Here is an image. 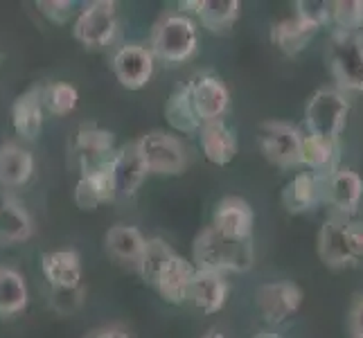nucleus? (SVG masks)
I'll use <instances>...</instances> for the list:
<instances>
[{
  "label": "nucleus",
  "mask_w": 363,
  "mask_h": 338,
  "mask_svg": "<svg viewBox=\"0 0 363 338\" xmlns=\"http://www.w3.org/2000/svg\"><path fill=\"white\" fill-rule=\"evenodd\" d=\"M84 338H131V336L122 327H118V325H104V327L91 329Z\"/></svg>",
  "instance_id": "obj_38"
},
{
  "label": "nucleus",
  "mask_w": 363,
  "mask_h": 338,
  "mask_svg": "<svg viewBox=\"0 0 363 338\" xmlns=\"http://www.w3.org/2000/svg\"><path fill=\"white\" fill-rule=\"evenodd\" d=\"M255 303L259 314L271 325H282L289 320L303 305V291L294 282H271L257 289Z\"/></svg>",
  "instance_id": "obj_10"
},
{
  "label": "nucleus",
  "mask_w": 363,
  "mask_h": 338,
  "mask_svg": "<svg viewBox=\"0 0 363 338\" xmlns=\"http://www.w3.org/2000/svg\"><path fill=\"white\" fill-rule=\"evenodd\" d=\"M154 55L152 50L138 43L122 45L113 55V72L118 81L129 91H140L149 84L154 74Z\"/></svg>",
  "instance_id": "obj_12"
},
{
  "label": "nucleus",
  "mask_w": 363,
  "mask_h": 338,
  "mask_svg": "<svg viewBox=\"0 0 363 338\" xmlns=\"http://www.w3.org/2000/svg\"><path fill=\"white\" fill-rule=\"evenodd\" d=\"M332 25L339 32L359 34L363 28V0H336Z\"/></svg>",
  "instance_id": "obj_33"
},
{
  "label": "nucleus",
  "mask_w": 363,
  "mask_h": 338,
  "mask_svg": "<svg viewBox=\"0 0 363 338\" xmlns=\"http://www.w3.org/2000/svg\"><path fill=\"white\" fill-rule=\"evenodd\" d=\"M118 5L111 0H95L89 3L79 16L74 18L72 34L84 47L89 50H102L111 45L118 36Z\"/></svg>",
  "instance_id": "obj_5"
},
{
  "label": "nucleus",
  "mask_w": 363,
  "mask_h": 338,
  "mask_svg": "<svg viewBox=\"0 0 363 338\" xmlns=\"http://www.w3.org/2000/svg\"><path fill=\"white\" fill-rule=\"evenodd\" d=\"M303 165L318 176H328L334 169H339V142L328 140L314 133L303 135Z\"/></svg>",
  "instance_id": "obj_28"
},
{
  "label": "nucleus",
  "mask_w": 363,
  "mask_h": 338,
  "mask_svg": "<svg viewBox=\"0 0 363 338\" xmlns=\"http://www.w3.org/2000/svg\"><path fill=\"white\" fill-rule=\"evenodd\" d=\"M363 179L354 169L339 167L328 176H323V203H328L332 215L352 219L361 208Z\"/></svg>",
  "instance_id": "obj_8"
},
{
  "label": "nucleus",
  "mask_w": 363,
  "mask_h": 338,
  "mask_svg": "<svg viewBox=\"0 0 363 338\" xmlns=\"http://www.w3.org/2000/svg\"><path fill=\"white\" fill-rule=\"evenodd\" d=\"M116 198H118V183H116L113 167H111V160L89 171H82L77 187H74V203L82 210H95L104 203L116 201Z\"/></svg>",
  "instance_id": "obj_13"
},
{
  "label": "nucleus",
  "mask_w": 363,
  "mask_h": 338,
  "mask_svg": "<svg viewBox=\"0 0 363 338\" xmlns=\"http://www.w3.org/2000/svg\"><path fill=\"white\" fill-rule=\"evenodd\" d=\"M43 86H32L11 106V124L21 140L34 142L43 127Z\"/></svg>",
  "instance_id": "obj_17"
},
{
  "label": "nucleus",
  "mask_w": 363,
  "mask_h": 338,
  "mask_svg": "<svg viewBox=\"0 0 363 338\" xmlns=\"http://www.w3.org/2000/svg\"><path fill=\"white\" fill-rule=\"evenodd\" d=\"M328 66L336 89L363 93V36L334 30L328 45Z\"/></svg>",
  "instance_id": "obj_3"
},
{
  "label": "nucleus",
  "mask_w": 363,
  "mask_h": 338,
  "mask_svg": "<svg viewBox=\"0 0 363 338\" xmlns=\"http://www.w3.org/2000/svg\"><path fill=\"white\" fill-rule=\"evenodd\" d=\"M41 95H43V106L52 113V116H70L79 102L77 89L66 81H52L43 86Z\"/></svg>",
  "instance_id": "obj_32"
},
{
  "label": "nucleus",
  "mask_w": 363,
  "mask_h": 338,
  "mask_svg": "<svg viewBox=\"0 0 363 338\" xmlns=\"http://www.w3.org/2000/svg\"><path fill=\"white\" fill-rule=\"evenodd\" d=\"M177 255L172 250V246L167 242H162V240H147V248H145V253H143V259H140V264H138V273H140V278L147 282V284H156L158 278H160V273L165 271V266L172 261V257Z\"/></svg>",
  "instance_id": "obj_31"
},
{
  "label": "nucleus",
  "mask_w": 363,
  "mask_h": 338,
  "mask_svg": "<svg viewBox=\"0 0 363 338\" xmlns=\"http://www.w3.org/2000/svg\"><path fill=\"white\" fill-rule=\"evenodd\" d=\"M192 257L196 269L203 271L246 273L255 264V244L253 240H230V237L217 232L212 225H206L194 240Z\"/></svg>",
  "instance_id": "obj_1"
},
{
  "label": "nucleus",
  "mask_w": 363,
  "mask_h": 338,
  "mask_svg": "<svg viewBox=\"0 0 363 338\" xmlns=\"http://www.w3.org/2000/svg\"><path fill=\"white\" fill-rule=\"evenodd\" d=\"M352 338H361V336H352Z\"/></svg>",
  "instance_id": "obj_42"
},
{
  "label": "nucleus",
  "mask_w": 363,
  "mask_h": 338,
  "mask_svg": "<svg viewBox=\"0 0 363 338\" xmlns=\"http://www.w3.org/2000/svg\"><path fill=\"white\" fill-rule=\"evenodd\" d=\"M199 142H201V152L212 165H228L237 156V137L233 129L223 120L208 122L199 131Z\"/></svg>",
  "instance_id": "obj_23"
},
{
  "label": "nucleus",
  "mask_w": 363,
  "mask_h": 338,
  "mask_svg": "<svg viewBox=\"0 0 363 338\" xmlns=\"http://www.w3.org/2000/svg\"><path fill=\"white\" fill-rule=\"evenodd\" d=\"M34 174V156L16 142L0 145V187H23Z\"/></svg>",
  "instance_id": "obj_25"
},
{
  "label": "nucleus",
  "mask_w": 363,
  "mask_h": 338,
  "mask_svg": "<svg viewBox=\"0 0 363 338\" xmlns=\"http://www.w3.org/2000/svg\"><path fill=\"white\" fill-rule=\"evenodd\" d=\"M165 118L169 122V127L181 131V133H199L201 131L203 122L194 108L190 86L187 84H181L179 89L169 95L167 104H165Z\"/></svg>",
  "instance_id": "obj_29"
},
{
  "label": "nucleus",
  "mask_w": 363,
  "mask_h": 338,
  "mask_svg": "<svg viewBox=\"0 0 363 338\" xmlns=\"http://www.w3.org/2000/svg\"><path fill=\"white\" fill-rule=\"evenodd\" d=\"M347 116H350V99L343 91L318 89L309 97L305 108L307 133L339 142V137L347 124Z\"/></svg>",
  "instance_id": "obj_4"
},
{
  "label": "nucleus",
  "mask_w": 363,
  "mask_h": 338,
  "mask_svg": "<svg viewBox=\"0 0 363 338\" xmlns=\"http://www.w3.org/2000/svg\"><path fill=\"white\" fill-rule=\"evenodd\" d=\"M36 9H39L48 21H52L57 25L68 23L72 16L70 0H39V3H36Z\"/></svg>",
  "instance_id": "obj_35"
},
{
  "label": "nucleus",
  "mask_w": 363,
  "mask_h": 338,
  "mask_svg": "<svg viewBox=\"0 0 363 338\" xmlns=\"http://www.w3.org/2000/svg\"><path fill=\"white\" fill-rule=\"evenodd\" d=\"M30 291L25 278L11 266H0V318H11L28 307Z\"/></svg>",
  "instance_id": "obj_30"
},
{
  "label": "nucleus",
  "mask_w": 363,
  "mask_h": 338,
  "mask_svg": "<svg viewBox=\"0 0 363 338\" xmlns=\"http://www.w3.org/2000/svg\"><path fill=\"white\" fill-rule=\"evenodd\" d=\"M0 64H3V57H0Z\"/></svg>",
  "instance_id": "obj_41"
},
{
  "label": "nucleus",
  "mask_w": 363,
  "mask_h": 338,
  "mask_svg": "<svg viewBox=\"0 0 363 338\" xmlns=\"http://www.w3.org/2000/svg\"><path fill=\"white\" fill-rule=\"evenodd\" d=\"M350 332H352V336L363 338V295H359L352 309H350Z\"/></svg>",
  "instance_id": "obj_37"
},
{
  "label": "nucleus",
  "mask_w": 363,
  "mask_h": 338,
  "mask_svg": "<svg viewBox=\"0 0 363 338\" xmlns=\"http://www.w3.org/2000/svg\"><path fill=\"white\" fill-rule=\"evenodd\" d=\"M352 219L332 215L323 221L318 232V255L325 266L330 269H350L357 264V255L347 240V225Z\"/></svg>",
  "instance_id": "obj_9"
},
{
  "label": "nucleus",
  "mask_w": 363,
  "mask_h": 338,
  "mask_svg": "<svg viewBox=\"0 0 363 338\" xmlns=\"http://www.w3.org/2000/svg\"><path fill=\"white\" fill-rule=\"evenodd\" d=\"M296 16L314 23L318 28H325V25H332L334 3H325V0H298Z\"/></svg>",
  "instance_id": "obj_34"
},
{
  "label": "nucleus",
  "mask_w": 363,
  "mask_h": 338,
  "mask_svg": "<svg viewBox=\"0 0 363 338\" xmlns=\"http://www.w3.org/2000/svg\"><path fill=\"white\" fill-rule=\"evenodd\" d=\"M140 158L147 165L149 174H162V176H174L181 174L187 165L185 147L177 135L165 131H149L135 140Z\"/></svg>",
  "instance_id": "obj_6"
},
{
  "label": "nucleus",
  "mask_w": 363,
  "mask_h": 338,
  "mask_svg": "<svg viewBox=\"0 0 363 338\" xmlns=\"http://www.w3.org/2000/svg\"><path fill=\"white\" fill-rule=\"evenodd\" d=\"M230 293V284L223 273L196 269L190 286V303L203 314H217L223 309Z\"/></svg>",
  "instance_id": "obj_18"
},
{
  "label": "nucleus",
  "mask_w": 363,
  "mask_h": 338,
  "mask_svg": "<svg viewBox=\"0 0 363 338\" xmlns=\"http://www.w3.org/2000/svg\"><path fill=\"white\" fill-rule=\"evenodd\" d=\"M318 32H320L318 25L300 16H294V18H284L273 25L271 41L278 45L286 57H296L316 39Z\"/></svg>",
  "instance_id": "obj_26"
},
{
  "label": "nucleus",
  "mask_w": 363,
  "mask_h": 338,
  "mask_svg": "<svg viewBox=\"0 0 363 338\" xmlns=\"http://www.w3.org/2000/svg\"><path fill=\"white\" fill-rule=\"evenodd\" d=\"M181 9H192L206 30L221 32L240 18L242 3L240 0H192V3H181Z\"/></svg>",
  "instance_id": "obj_27"
},
{
  "label": "nucleus",
  "mask_w": 363,
  "mask_h": 338,
  "mask_svg": "<svg viewBox=\"0 0 363 338\" xmlns=\"http://www.w3.org/2000/svg\"><path fill=\"white\" fill-rule=\"evenodd\" d=\"M201 338H226V336H223L221 332H217V329H210L208 334H203Z\"/></svg>",
  "instance_id": "obj_39"
},
{
  "label": "nucleus",
  "mask_w": 363,
  "mask_h": 338,
  "mask_svg": "<svg viewBox=\"0 0 363 338\" xmlns=\"http://www.w3.org/2000/svg\"><path fill=\"white\" fill-rule=\"evenodd\" d=\"M210 225L217 232L230 237V240L246 242V240H253L255 212L242 196H226L217 203Z\"/></svg>",
  "instance_id": "obj_14"
},
{
  "label": "nucleus",
  "mask_w": 363,
  "mask_h": 338,
  "mask_svg": "<svg viewBox=\"0 0 363 338\" xmlns=\"http://www.w3.org/2000/svg\"><path fill=\"white\" fill-rule=\"evenodd\" d=\"M41 269L52 291L82 289V257L77 250H50L41 257Z\"/></svg>",
  "instance_id": "obj_16"
},
{
  "label": "nucleus",
  "mask_w": 363,
  "mask_h": 338,
  "mask_svg": "<svg viewBox=\"0 0 363 338\" xmlns=\"http://www.w3.org/2000/svg\"><path fill=\"white\" fill-rule=\"evenodd\" d=\"M74 154H77L82 171H89L102 162H108L116 154V135L97 127V124H82L74 133Z\"/></svg>",
  "instance_id": "obj_15"
},
{
  "label": "nucleus",
  "mask_w": 363,
  "mask_h": 338,
  "mask_svg": "<svg viewBox=\"0 0 363 338\" xmlns=\"http://www.w3.org/2000/svg\"><path fill=\"white\" fill-rule=\"evenodd\" d=\"M104 246H106V253L113 259L138 269L147 248V237L138 228H133V225L118 223V225H111L106 230Z\"/></svg>",
  "instance_id": "obj_24"
},
{
  "label": "nucleus",
  "mask_w": 363,
  "mask_h": 338,
  "mask_svg": "<svg viewBox=\"0 0 363 338\" xmlns=\"http://www.w3.org/2000/svg\"><path fill=\"white\" fill-rule=\"evenodd\" d=\"M34 235V221L18 198L0 194V246L28 242Z\"/></svg>",
  "instance_id": "obj_22"
},
{
  "label": "nucleus",
  "mask_w": 363,
  "mask_h": 338,
  "mask_svg": "<svg viewBox=\"0 0 363 338\" xmlns=\"http://www.w3.org/2000/svg\"><path fill=\"white\" fill-rule=\"evenodd\" d=\"M323 203V179L314 171H300L284 185L282 190V205L291 215H303V212L314 210Z\"/></svg>",
  "instance_id": "obj_20"
},
{
  "label": "nucleus",
  "mask_w": 363,
  "mask_h": 338,
  "mask_svg": "<svg viewBox=\"0 0 363 338\" xmlns=\"http://www.w3.org/2000/svg\"><path fill=\"white\" fill-rule=\"evenodd\" d=\"M111 167H113V174H116L118 196H127V198L140 190V185L145 183L147 174H149L135 142L124 145L122 149H118V152L113 154V158H111Z\"/></svg>",
  "instance_id": "obj_21"
},
{
  "label": "nucleus",
  "mask_w": 363,
  "mask_h": 338,
  "mask_svg": "<svg viewBox=\"0 0 363 338\" xmlns=\"http://www.w3.org/2000/svg\"><path fill=\"white\" fill-rule=\"evenodd\" d=\"M303 135L294 124L271 120L259 127V149L273 165L298 167L303 165Z\"/></svg>",
  "instance_id": "obj_7"
},
{
  "label": "nucleus",
  "mask_w": 363,
  "mask_h": 338,
  "mask_svg": "<svg viewBox=\"0 0 363 338\" xmlns=\"http://www.w3.org/2000/svg\"><path fill=\"white\" fill-rule=\"evenodd\" d=\"M187 86H190L194 108L203 124L217 122L223 118V113L228 111V104H230V93L226 89V84H223L217 74L199 72L187 81Z\"/></svg>",
  "instance_id": "obj_11"
},
{
  "label": "nucleus",
  "mask_w": 363,
  "mask_h": 338,
  "mask_svg": "<svg viewBox=\"0 0 363 338\" xmlns=\"http://www.w3.org/2000/svg\"><path fill=\"white\" fill-rule=\"evenodd\" d=\"M347 240H350V246H352V250H354V255L361 259L363 257V221H350Z\"/></svg>",
  "instance_id": "obj_36"
},
{
  "label": "nucleus",
  "mask_w": 363,
  "mask_h": 338,
  "mask_svg": "<svg viewBox=\"0 0 363 338\" xmlns=\"http://www.w3.org/2000/svg\"><path fill=\"white\" fill-rule=\"evenodd\" d=\"M196 47V23L185 11H172V14L160 16V21L152 30V39H149V50H152L154 59L165 61L169 66L192 59Z\"/></svg>",
  "instance_id": "obj_2"
},
{
  "label": "nucleus",
  "mask_w": 363,
  "mask_h": 338,
  "mask_svg": "<svg viewBox=\"0 0 363 338\" xmlns=\"http://www.w3.org/2000/svg\"><path fill=\"white\" fill-rule=\"evenodd\" d=\"M194 273H196V266H192V261H187L185 257L177 253L165 266V271L160 273L154 289L160 293V298L165 300V303L183 305L190 300V286L194 280Z\"/></svg>",
  "instance_id": "obj_19"
},
{
  "label": "nucleus",
  "mask_w": 363,
  "mask_h": 338,
  "mask_svg": "<svg viewBox=\"0 0 363 338\" xmlns=\"http://www.w3.org/2000/svg\"><path fill=\"white\" fill-rule=\"evenodd\" d=\"M253 338H280L278 334H271V332H259L257 336H253Z\"/></svg>",
  "instance_id": "obj_40"
}]
</instances>
